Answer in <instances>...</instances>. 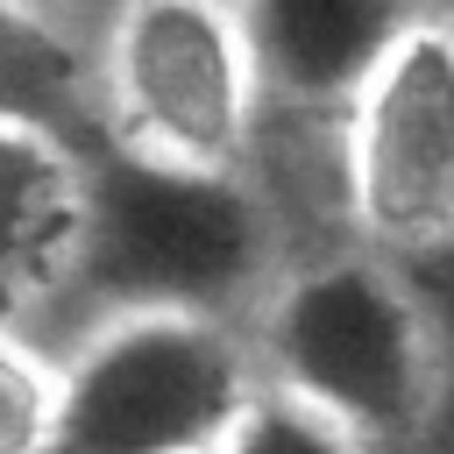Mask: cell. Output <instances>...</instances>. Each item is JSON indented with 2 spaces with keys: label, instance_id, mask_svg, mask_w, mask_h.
<instances>
[{
  "label": "cell",
  "instance_id": "obj_11",
  "mask_svg": "<svg viewBox=\"0 0 454 454\" xmlns=\"http://www.w3.org/2000/svg\"><path fill=\"white\" fill-rule=\"evenodd\" d=\"M426 14H433V21H447V14H454V0H426Z\"/></svg>",
  "mask_w": 454,
  "mask_h": 454
},
{
  "label": "cell",
  "instance_id": "obj_8",
  "mask_svg": "<svg viewBox=\"0 0 454 454\" xmlns=\"http://www.w3.org/2000/svg\"><path fill=\"white\" fill-rule=\"evenodd\" d=\"M64 419V355L0 326V454H50Z\"/></svg>",
  "mask_w": 454,
  "mask_h": 454
},
{
  "label": "cell",
  "instance_id": "obj_7",
  "mask_svg": "<svg viewBox=\"0 0 454 454\" xmlns=\"http://www.w3.org/2000/svg\"><path fill=\"white\" fill-rule=\"evenodd\" d=\"M277 121H340L390 50L433 21L426 0H234Z\"/></svg>",
  "mask_w": 454,
  "mask_h": 454
},
{
  "label": "cell",
  "instance_id": "obj_9",
  "mask_svg": "<svg viewBox=\"0 0 454 454\" xmlns=\"http://www.w3.org/2000/svg\"><path fill=\"white\" fill-rule=\"evenodd\" d=\"M220 454H369V447L348 426H333L326 411H312V404L262 383V397L248 404V419L234 426V440Z\"/></svg>",
  "mask_w": 454,
  "mask_h": 454
},
{
  "label": "cell",
  "instance_id": "obj_12",
  "mask_svg": "<svg viewBox=\"0 0 454 454\" xmlns=\"http://www.w3.org/2000/svg\"><path fill=\"white\" fill-rule=\"evenodd\" d=\"M447 28H454V14H447Z\"/></svg>",
  "mask_w": 454,
  "mask_h": 454
},
{
  "label": "cell",
  "instance_id": "obj_10",
  "mask_svg": "<svg viewBox=\"0 0 454 454\" xmlns=\"http://www.w3.org/2000/svg\"><path fill=\"white\" fill-rule=\"evenodd\" d=\"M121 7H128V0H7V14H28V21H43V28H57V35H78V43H92V50H106Z\"/></svg>",
  "mask_w": 454,
  "mask_h": 454
},
{
  "label": "cell",
  "instance_id": "obj_1",
  "mask_svg": "<svg viewBox=\"0 0 454 454\" xmlns=\"http://www.w3.org/2000/svg\"><path fill=\"white\" fill-rule=\"evenodd\" d=\"M291 262L284 206L255 163L192 170L92 142V248L64 348L128 312H192L248 333Z\"/></svg>",
  "mask_w": 454,
  "mask_h": 454
},
{
  "label": "cell",
  "instance_id": "obj_2",
  "mask_svg": "<svg viewBox=\"0 0 454 454\" xmlns=\"http://www.w3.org/2000/svg\"><path fill=\"white\" fill-rule=\"evenodd\" d=\"M248 340L270 390L326 411L369 454L419 447L440 419V333L404 262L362 241L298 255Z\"/></svg>",
  "mask_w": 454,
  "mask_h": 454
},
{
  "label": "cell",
  "instance_id": "obj_3",
  "mask_svg": "<svg viewBox=\"0 0 454 454\" xmlns=\"http://www.w3.org/2000/svg\"><path fill=\"white\" fill-rule=\"evenodd\" d=\"M262 397L255 340L227 319L128 312L64 348L50 454H220Z\"/></svg>",
  "mask_w": 454,
  "mask_h": 454
},
{
  "label": "cell",
  "instance_id": "obj_5",
  "mask_svg": "<svg viewBox=\"0 0 454 454\" xmlns=\"http://www.w3.org/2000/svg\"><path fill=\"white\" fill-rule=\"evenodd\" d=\"M340 220L390 262L454 248V28L419 21L340 114Z\"/></svg>",
  "mask_w": 454,
  "mask_h": 454
},
{
  "label": "cell",
  "instance_id": "obj_4",
  "mask_svg": "<svg viewBox=\"0 0 454 454\" xmlns=\"http://www.w3.org/2000/svg\"><path fill=\"white\" fill-rule=\"evenodd\" d=\"M270 99L234 0H128L106 35V142L192 163L248 170Z\"/></svg>",
  "mask_w": 454,
  "mask_h": 454
},
{
  "label": "cell",
  "instance_id": "obj_6",
  "mask_svg": "<svg viewBox=\"0 0 454 454\" xmlns=\"http://www.w3.org/2000/svg\"><path fill=\"white\" fill-rule=\"evenodd\" d=\"M0 291L7 326L64 355L85 248H92V142L35 121H0Z\"/></svg>",
  "mask_w": 454,
  "mask_h": 454
}]
</instances>
